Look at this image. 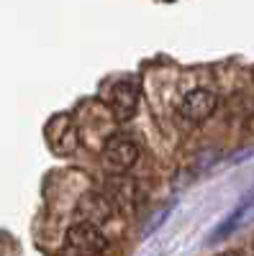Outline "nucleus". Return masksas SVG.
Instances as JSON below:
<instances>
[{
    "label": "nucleus",
    "instance_id": "obj_1",
    "mask_svg": "<svg viewBox=\"0 0 254 256\" xmlns=\"http://www.w3.org/2000/svg\"><path fill=\"white\" fill-rule=\"evenodd\" d=\"M105 248H108V238L103 236L100 226L77 220L67 230L62 254H65V256H100Z\"/></svg>",
    "mask_w": 254,
    "mask_h": 256
},
{
    "label": "nucleus",
    "instance_id": "obj_2",
    "mask_svg": "<svg viewBox=\"0 0 254 256\" xmlns=\"http://www.w3.org/2000/svg\"><path fill=\"white\" fill-rule=\"evenodd\" d=\"M141 154V146L134 136L129 134H113L103 144V166L113 174H123L126 169H131Z\"/></svg>",
    "mask_w": 254,
    "mask_h": 256
},
{
    "label": "nucleus",
    "instance_id": "obj_3",
    "mask_svg": "<svg viewBox=\"0 0 254 256\" xmlns=\"http://www.w3.org/2000/svg\"><path fill=\"white\" fill-rule=\"evenodd\" d=\"M216 105H218V98L210 92V90H190L182 102H180V116L187 120V123H203L205 118H210L216 113Z\"/></svg>",
    "mask_w": 254,
    "mask_h": 256
},
{
    "label": "nucleus",
    "instance_id": "obj_4",
    "mask_svg": "<svg viewBox=\"0 0 254 256\" xmlns=\"http://www.w3.org/2000/svg\"><path fill=\"white\" fill-rule=\"evenodd\" d=\"M108 108H111V113L118 120L134 118L136 110H139V88H136L134 82H129V80L116 82L111 95H108Z\"/></svg>",
    "mask_w": 254,
    "mask_h": 256
},
{
    "label": "nucleus",
    "instance_id": "obj_5",
    "mask_svg": "<svg viewBox=\"0 0 254 256\" xmlns=\"http://www.w3.org/2000/svg\"><path fill=\"white\" fill-rule=\"evenodd\" d=\"M113 212V205L108 202V198L103 195H85L80 202H77V216L82 223H93V226H100L111 218Z\"/></svg>",
    "mask_w": 254,
    "mask_h": 256
},
{
    "label": "nucleus",
    "instance_id": "obj_6",
    "mask_svg": "<svg viewBox=\"0 0 254 256\" xmlns=\"http://www.w3.org/2000/svg\"><path fill=\"white\" fill-rule=\"evenodd\" d=\"M221 256H241V254H236V251H226V254H221Z\"/></svg>",
    "mask_w": 254,
    "mask_h": 256
}]
</instances>
